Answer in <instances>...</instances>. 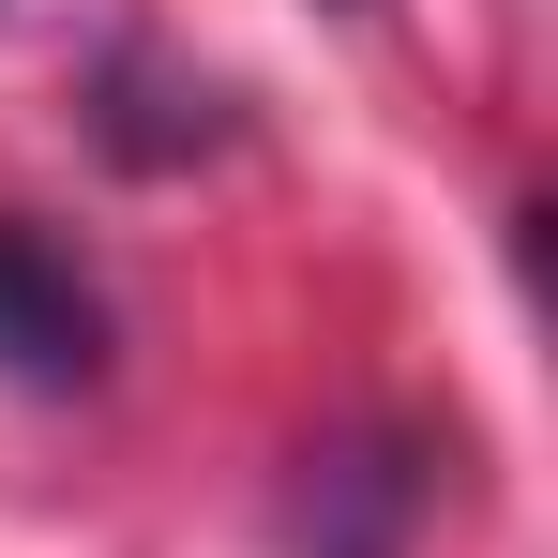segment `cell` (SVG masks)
<instances>
[{
    "label": "cell",
    "mask_w": 558,
    "mask_h": 558,
    "mask_svg": "<svg viewBox=\"0 0 558 558\" xmlns=\"http://www.w3.org/2000/svg\"><path fill=\"white\" fill-rule=\"evenodd\" d=\"M332 558H392V468H348L332 483Z\"/></svg>",
    "instance_id": "cell-2"
},
{
    "label": "cell",
    "mask_w": 558,
    "mask_h": 558,
    "mask_svg": "<svg viewBox=\"0 0 558 558\" xmlns=\"http://www.w3.org/2000/svg\"><path fill=\"white\" fill-rule=\"evenodd\" d=\"M0 377H15V392H92L106 377L92 272H76L46 227H15V211H0Z\"/></svg>",
    "instance_id": "cell-1"
}]
</instances>
